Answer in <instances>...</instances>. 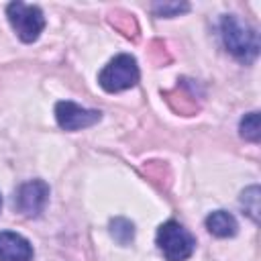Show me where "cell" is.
<instances>
[{"mask_svg": "<svg viewBox=\"0 0 261 261\" xmlns=\"http://www.w3.org/2000/svg\"><path fill=\"white\" fill-rule=\"evenodd\" d=\"M239 133L249 143H259L261 139V124H259V112H249L241 118Z\"/></svg>", "mask_w": 261, "mask_h": 261, "instance_id": "8fae6325", "label": "cell"}, {"mask_svg": "<svg viewBox=\"0 0 261 261\" xmlns=\"http://www.w3.org/2000/svg\"><path fill=\"white\" fill-rule=\"evenodd\" d=\"M155 243L165 261H186L192 257L196 249L194 234L184 228L177 220H167L157 228Z\"/></svg>", "mask_w": 261, "mask_h": 261, "instance_id": "7a4b0ae2", "label": "cell"}, {"mask_svg": "<svg viewBox=\"0 0 261 261\" xmlns=\"http://www.w3.org/2000/svg\"><path fill=\"white\" fill-rule=\"evenodd\" d=\"M0 210H2V196H0Z\"/></svg>", "mask_w": 261, "mask_h": 261, "instance_id": "e0dca14e", "label": "cell"}, {"mask_svg": "<svg viewBox=\"0 0 261 261\" xmlns=\"http://www.w3.org/2000/svg\"><path fill=\"white\" fill-rule=\"evenodd\" d=\"M6 16L16 31L18 39L22 43H33L41 37L45 29V16L43 10L35 4H24V2H10L6 6Z\"/></svg>", "mask_w": 261, "mask_h": 261, "instance_id": "277c9868", "label": "cell"}, {"mask_svg": "<svg viewBox=\"0 0 261 261\" xmlns=\"http://www.w3.org/2000/svg\"><path fill=\"white\" fill-rule=\"evenodd\" d=\"M139 75L141 73H139L137 59L128 53H120L102 67V71L98 73V84L102 90L116 94V92H124L137 86Z\"/></svg>", "mask_w": 261, "mask_h": 261, "instance_id": "3957f363", "label": "cell"}, {"mask_svg": "<svg viewBox=\"0 0 261 261\" xmlns=\"http://www.w3.org/2000/svg\"><path fill=\"white\" fill-rule=\"evenodd\" d=\"M151 8L161 18H173V16H179L181 12H188L190 4H186V2H155Z\"/></svg>", "mask_w": 261, "mask_h": 261, "instance_id": "5bb4252c", "label": "cell"}, {"mask_svg": "<svg viewBox=\"0 0 261 261\" xmlns=\"http://www.w3.org/2000/svg\"><path fill=\"white\" fill-rule=\"evenodd\" d=\"M110 234L118 245H128L135 239V224L128 218L116 216L110 220Z\"/></svg>", "mask_w": 261, "mask_h": 261, "instance_id": "30bf717a", "label": "cell"}, {"mask_svg": "<svg viewBox=\"0 0 261 261\" xmlns=\"http://www.w3.org/2000/svg\"><path fill=\"white\" fill-rule=\"evenodd\" d=\"M206 228L212 237H218V239H228V237H234L237 234V218L226 212V210H214L206 216Z\"/></svg>", "mask_w": 261, "mask_h": 261, "instance_id": "9c48e42d", "label": "cell"}, {"mask_svg": "<svg viewBox=\"0 0 261 261\" xmlns=\"http://www.w3.org/2000/svg\"><path fill=\"white\" fill-rule=\"evenodd\" d=\"M49 202V184L43 179H31L18 186L14 194V208L29 218H37Z\"/></svg>", "mask_w": 261, "mask_h": 261, "instance_id": "5b68a950", "label": "cell"}, {"mask_svg": "<svg viewBox=\"0 0 261 261\" xmlns=\"http://www.w3.org/2000/svg\"><path fill=\"white\" fill-rule=\"evenodd\" d=\"M241 206L253 222H259V186H251L241 194Z\"/></svg>", "mask_w": 261, "mask_h": 261, "instance_id": "4fadbf2b", "label": "cell"}, {"mask_svg": "<svg viewBox=\"0 0 261 261\" xmlns=\"http://www.w3.org/2000/svg\"><path fill=\"white\" fill-rule=\"evenodd\" d=\"M33 245L18 232L0 230V261H33Z\"/></svg>", "mask_w": 261, "mask_h": 261, "instance_id": "52a82bcc", "label": "cell"}, {"mask_svg": "<svg viewBox=\"0 0 261 261\" xmlns=\"http://www.w3.org/2000/svg\"><path fill=\"white\" fill-rule=\"evenodd\" d=\"M55 118L63 130H82V128L96 124L102 118V112L84 108L69 100H61L55 104Z\"/></svg>", "mask_w": 261, "mask_h": 261, "instance_id": "8992f818", "label": "cell"}, {"mask_svg": "<svg viewBox=\"0 0 261 261\" xmlns=\"http://www.w3.org/2000/svg\"><path fill=\"white\" fill-rule=\"evenodd\" d=\"M110 22L124 35V37H133V39H137V35H139V24H137V20H135V16L133 14H128V12H122V10H116L112 16H110Z\"/></svg>", "mask_w": 261, "mask_h": 261, "instance_id": "7c38bea8", "label": "cell"}, {"mask_svg": "<svg viewBox=\"0 0 261 261\" xmlns=\"http://www.w3.org/2000/svg\"><path fill=\"white\" fill-rule=\"evenodd\" d=\"M151 59L157 65H165V63L171 61V55H169V51H167V47H165L163 41H153L151 43Z\"/></svg>", "mask_w": 261, "mask_h": 261, "instance_id": "9a60e30c", "label": "cell"}, {"mask_svg": "<svg viewBox=\"0 0 261 261\" xmlns=\"http://www.w3.org/2000/svg\"><path fill=\"white\" fill-rule=\"evenodd\" d=\"M167 104L177 112V114H184V116H192L200 110V104H198V98H196V88L188 84V80H181L173 90H167L163 92Z\"/></svg>", "mask_w": 261, "mask_h": 261, "instance_id": "ba28073f", "label": "cell"}, {"mask_svg": "<svg viewBox=\"0 0 261 261\" xmlns=\"http://www.w3.org/2000/svg\"><path fill=\"white\" fill-rule=\"evenodd\" d=\"M145 173L151 177V179H167L169 177V171H167V165H163L161 161H151L145 165Z\"/></svg>", "mask_w": 261, "mask_h": 261, "instance_id": "2e32d148", "label": "cell"}, {"mask_svg": "<svg viewBox=\"0 0 261 261\" xmlns=\"http://www.w3.org/2000/svg\"><path fill=\"white\" fill-rule=\"evenodd\" d=\"M220 37L226 47V51L243 61V63H253L259 55V35L257 31L243 22L234 14H224L220 18Z\"/></svg>", "mask_w": 261, "mask_h": 261, "instance_id": "6da1fadb", "label": "cell"}]
</instances>
